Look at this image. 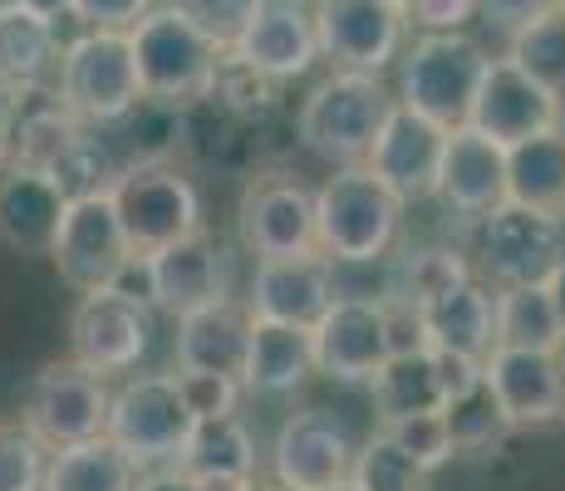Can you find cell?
Returning a JSON list of instances; mask_svg holds the SVG:
<instances>
[{
    "label": "cell",
    "instance_id": "1",
    "mask_svg": "<svg viewBox=\"0 0 565 491\" xmlns=\"http://www.w3.org/2000/svg\"><path fill=\"white\" fill-rule=\"evenodd\" d=\"M404 202L369 168H340L315 192V250L330 266H374L398 242Z\"/></svg>",
    "mask_w": 565,
    "mask_h": 491
},
{
    "label": "cell",
    "instance_id": "2",
    "mask_svg": "<svg viewBox=\"0 0 565 491\" xmlns=\"http://www.w3.org/2000/svg\"><path fill=\"white\" fill-rule=\"evenodd\" d=\"M398 98L379 74L334 70L300 104V143L334 168H364L374 138L394 118Z\"/></svg>",
    "mask_w": 565,
    "mask_h": 491
},
{
    "label": "cell",
    "instance_id": "3",
    "mask_svg": "<svg viewBox=\"0 0 565 491\" xmlns=\"http://www.w3.org/2000/svg\"><path fill=\"white\" fill-rule=\"evenodd\" d=\"M124 35H128V54H134V74L143 98H153V104H192V98L212 94L222 50L172 6L148 10Z\"/></svg>",
    "mask_w": 565,
    "mask_h": 491
},
{
    "label": "cell",
    "instance_id": "4",
    "mask_svg": "<svg viewBox=\"0 0 565 491\" xmlns=\"http://www.w3.org/2000/svg\"><path fill=\"white\" fill-rule=\"evenodd\" d=\"M487 50L467 30L418 35L398 54V108H413L438 128H462L472 94L482 84Z\"/></svg>",
    "mask_w": 565,
    "mask_h": 491
},
{
    "label": "cell",
    "instance_id": "5",
    "mask_svg": "<svg viewBox=\"0 0 565 491\" xmlns=\"http://www.w3.org/2000/svg\"><path fill=\"white\" fill-rule=\"evenodd\" d=\"M108 202H114V216L134 256H153V250L202 232V196L168 162H128L108 182Z\"/></svg>",
    "mask_w": 565,
    "mask_h": 491
},
{
    "label": "cell",
    "instance_id": "6",
    "mask_svg": "<svg viewBox=\"0 0 565 491\" xmlns=\"http://www.w3.org/2000/svg\"><path fill=\"white\" fill-rule=\"evenodd\" d=\"M104 438L114 442L138 472L178 467L182 447L192 438V413L178 393V378L143 374V378H128L118 393H108Z\"/></svg>",
    "mask_w": 565,
    "mask_h": 491
},
{
    "label": "cell",
    "instance_id": "7",
    "mask_svg": "<svg viewBox=\"0 0 565 491\" xmlns=\"http://www.w3.org/2000/svg\"><path fill=\"white\" fill-rule=\"evenodd\" d=\"M60 104L70 108L79 124H124L138 104L134 54H128L124 30H84L60 50Z\"/></svg>",
    "mask_w": 565,
    "mask_h": 491
},
{
    "label": "cell",
    "instance_id": "8",
    "mask_svg": "<svg viewBox=\"0 0 565 491\" xmlns=\"http://www.w3.org/2000/svg\"><path fill=\"white\" fill-rule=\"evenodd\" d=\"M565 260V222L536 206L497 202L477 216V266L502 286H541Z\"/></svg>",
    "mask_w": 565,
    "mask_h": 491
},
{
    "label": "cell",
    "instance_id": "9",
    "mask_svg": "<svg viewBox=\"0 0 565 491\" xmlns=\"http://www.w3.org/2000/svg\"><path fill=\"white\" fill-rule=\"evenodd\" d=\"M104 418H108L104 378L89 374L84 364H74V359H54V364L40 369L25 393V423L20 428L45 452H60V447L104 438Z\"/></svg>",
    "mask_w": 565,
    "mask_h": 491
},
{
    "label": "cell",
    "instance_id": "10",
    "mask_svg": "<svg viewBox=\"0 0 565 491\" xmlns=\"http://www.w3.org/2000/svg\"><path fill=\"white\" fill-rule=\"evenodd\" d=\"M128 256H134V250L124 242V226H118V216H114L108 188L70 196L60 236H54V246H50V260L64 286L79 295L108 290V280L124 270Z\"/></svg>",
    "mask_w": 565,
    "mask_h": 491
},
{
    "label": "cell",
    "instance_id": "11",
    "mask_svg": "<svg viewBox=\"0 0 565 491\" xmlns=\"http://www.w3.org/2000/svg\"><path fill=\"white\" fill-rule=\"evenodd\" d=\"M565 118V98L551 94L546 84H536L531 74H521L512 60H487L482 84L472 94V108H467V128H477L482 138L512 148L521 138H536L561 128Z\"/></svg>",
    "mask_w": 565,
    "mask_h": 491
},
{
    "label": "cell",
    "instance_id": "12",
    "mask_svg": "<svg viewBox=\"0 0 565 491\" xmlns=\"http://www.w3.org/2000/svg\"><path fill=\"white\" fill-rule=\"evenodd\" d=\"M315 40L334 70L379 74L404 54L408 15L384 0H320L315 6Z\"/></svg>",
    "mask_w": 565,
    "mask_h": 491
},
{
    "label": "cell",
    "instance_id": "13",
    "mask_svg": "<svg viewBox=\"0 0 565 491\" xmlns=\"http://www.w3.org/2000/svg\"><path fill=\"white\" fill-rule=\"evenodd\" d=\"M315 374L334 384H369L388 359V324L379 295H334L330 310L315 320Z\"/></svg>",
    "mask_w": 565,
    "mask_h": 491
},
{
    "label": "cell",
    "instance_id": "14",
    "mask_svg": "<svg viewBox=\"0 0 565 491\" xmlns=\"http://www.w3.org/2000/svg\"><path fill=\"white\" fill-rule=\"evenodd\" d=\"M242 242L256 260L315 256V192L286 172L252 178L242 192Z\"/></svg>",
    "mask_w": 565,
    "mask_h": 491
},
{
    "label": "cell",
    "instance_id": "15",
    "mask_svg": "<svg viewBox=\"0 0 565 491\" xmlns=\"http://www.w3.org/2000/svg\"><path fill=\"white\" fill-rule=\"evenodd\" d=\"M354 442L330 408H300L280 423L270 447V477L286 491H324L350 482Z\"/></svg>",
    "mask_w": 565,
    "mask_h": 491
},
{
    "label": "cell",
    "instance_id": "16",
    "mask_svg": "<svg viewBox=\"0 0 565 491\" xmlns=\"http://www.w3.org/2000/svg\"><path fill=\"white\" fill-rule=\"evenodd\" d=\"M148 334H153V310L143 305H128L114 290H94L79 295L70 314V349L74 364H84L89 374H128V369L143 359Z\"/></svg>",
    "mask_w": 565,
    "mask_h": 491
},
{
    "label": "cell",
    "instance_id": "17",
    "mask_svg": "<svg viewBox=\"0 0 565 491\" xmlns=\"http://www.w3.org/2000/svg\"><path fill=\"white\" fill-rule=\"evenodd\" d=\"M232 54L270 84L306 74L320 60L315 6H306V0H252L242 35L232 40Z\"/></svg>",
    "mask_w": 565,
    "mask_h": 491
},
{
    "label": "cell",
    "instance_id": "18",
    "mask_svg": "<svg viewBox=\"0 0 565 491\" xmlns=\"http://www.w3.org/2000/svg\"><path fill=\"white\" fill-rule=\"evenodd\" d=\"M482 384L492 388L507 428H546V423L561 418V388H565L561 354L492 349L482 359Z\"/></svg>",
    "mask_w": 565,
    "mask_h": 491
},
{
    "label": "cell",
    "instance_id": "19",
    "mask_svg": "<svg viewBox=\"0 0 565 491\" xmlns=\"http://www.w3.org/2000/svg\"><path fill=\"white\" fill-rule=\"evenodd\" d=\"M443 143H448V128L428 124L413 108H394V118L384 124V134L374 138L364 168L384 182L398 202H423V196L438 192V162Z\"/></svg>",
    "mask_w": 565,
    "mask_h": 491
},
{
    "label": "cell",
    "instance_id": "20",
    "mask_svg": "<svg viewBox=\"0 0 565 491\" xmlns=\"http://www.w3.org/2000/svg\"><path fill=\"white\" fill-rule=\"evenodd\" d=\"M334 266L315 250V256H286V260H256L252 300L246 310L270 324H296V330H315L334 300Z\"/></svg>",
    "mask_w": 565,
    "mask_h": 491
},
{
    "label": "cell",
    "instance_id": "21",
    "mask_svg": "<svg viewBox=\"0 0 565 491\" xmlns=\"http://www.w3.org/2000/svg\"><path fill=\"white\" fill-rule=\"evenodd\" d=\"M148 280H153V310H168L172 320L202 310L212 300H226V260L216 242L202 232L162 246L148 256Z\"/></svg>",
    "mask_w": 565,
    "mask_h": 491
},
{
    "label": "cell",
    "instance_id": "22",
    "mask_svg": "<svg viewBox=\"0 0 565 491\" xmlns=\"http://www.w3.org/2000/svg\"><path fill=\"white\" fill-rule=\"evenodd\" d=\"M458 216H487L497 202H507V148L482 138L477 128H448L438 162V192Z\"/></svg>",
    "mask_w": 565,
    "mask_h": 491
},
{
    "label": "cell",
    "instance_id": "23",
    "mask_svg": "<svg viewBox=\"0 0 565 491\" xmlns=\"http://www.w3.org/2000/svg\"><path fill=\"white\" fill-rule=\"evenodd\" d=\"M256 314L242 300H212L178 320V369L182 374H222L242 384L246 349H252Z\"/></svg>",
    "mask_w": 565,
    "mask_h": 491
},
{
    "label": "cell",
    "instance_id": "24",
    "mask_svg": "<svg viewBox=\"0 0 565 491\" xmlns=\"http://www.w3.org/2000/svg\"><path fill=\"white\" fill-rule=\"evenodd\" d=\"M64 206H70V192L50 172L10 162L0 172V242L10 250H25V256H50Z\"/></svg>",
    "mask_w": 565,
    "mask_h": 491
},
{
    "label": "cell",
    "instance_id": "25",
    "mask_svg": "<svg viewBox=\"0 0 565 491\" xmlns=\"http://www.w3.org/2000/svg\"><path fill=\"white\" fill-rule=\"evenodd\" d=\"M418 314H423V330H428V349L477 359V364H482V359L497 349L492 290H487L477 276H467L452 290H443L438 300H428Z\"/></svg>",
    "mask_w": 565,
    "mask_h": 491
},
{
    "label": "cell",
    "instance_id": "26",
    "mask_svg": "<svg viewBox=\"0 0 565 491\" xmlns=\"http://www.w3.org/2000/svg\"><path fill=\"white\" fill-rule=\"evenodd\" d=\"M315 378V344L310 330L296 324H252V349H246L242 369V393H260V398H290Z\"/></svg>",
    "mask_w": 565,
    "mask_h": 491
},
{
    "label": "cell",
    "instance_id": "27",
    "mask_svg": "<svg viewBox=\"0 0 565 491\" xmlns=\"http://www.w3.org/2000/svg\"><path fill=\"white\" fill-rule=\"evenodd\" d=\"M54 64H60V35L50 20L15 0H0V94L10 98L40 89Z\"/></svg>",
    "mask_w": 565,
    "mask_h": 491
},
{
    "label": "cell",
    "instance_id": "28",
    "mask_svg": "<svg viewBox=\"0 0 565 491\" xmlns=\"http://www.w3.org/2000/svg\"><path fill=\"white\" fill-rule=\"evenodd\" d=\"M507 202L536 206V212L561 216L565 212V134L521 138L507 148Z\"/></svg>",
    "mask_w": 565,
    "mask_h": 491
},
{
    "label": "cell",
    "instance_id": "29",
    "mask_svg": "<svg viewBox=\"0 0 565 491\" xmlns=\"http://www.w3.org/2000/svg\"><path fill=\"white\" fill-rule=\"evenodd\" d=\"M369 393H374V413L379 428L404 418H423V413H443V388H438V369H433V354H388L384 369L369 378Z\"/></svg>",
    "mask_w": 565,
    "mask_h": 491
},
{
    "label": "cell",
    "instance_id": "30",
    "mask_svg": "<svg viewBox=\"0 0 565 491\" xmlns=\"http://www.w3.org/2000/svg\"><path fill=\"white\" fill-rule=\"evenodd\" d=\"M138 467L108 438H89L50 452L40 491H138Z\"/></svg>",
    "mask_w": 565,
    "mask_h": 491
},
{
    "label": "cell",
    "instance_id": "31",
    "mask_svg": "<svg viewBox=\"0 0 565 491\" xmlns=\"http://www.w3.org/2000/svg\"><path fill=\"white\" fill-rule=\"evenodd\" d=\"M492 330H497V349H536V354H561L565 349L546 286L492 290Z\"/></svg>",
    "mask_w": 565,
    "mask_h": 491
},
{
    "label": "cell",
    "instance_id": "32",
    "mask_svg": "<svg viewBox=\"0 0 565 491\" xmlns=\"http://www.w3.org/2000/svg\"><path fill=\"white\" fill-rule=\"evenodd\" d=\"M188 477H256V438L242 418H206L192 423V438L178 457Z\"/></svg>",
    "mask_w": 565,
    "mask_h": 491
},
{
    "label": "cell",
    "instance_id": "33",
    "mask_svg": "<svg viewBox=\"0 0 565 491\" xmlns=\"http://www.w3.org/2000/svg\"><path fill=\"white\" fill-rule=\"evenodd\" d=\"M467 276H472V270H467V260L458 256V250L418 246V250L394 256L388 280H384V295H379V300H394V305H413V310H423L428 300H438L443 290H452Z\"/></svg>",
    "mask_w": 565,
    "mask_h": 491
},
{
    "label": "cell",
    "instance_id": "34",
    "mask_svg": "<svg viewBox=\"0 0 565 491\" xmlns=\"http://www.w3.org/2000/svg\"><path fill=\"white\" fill-rule=\"evenodd\" d=\"M507 60L516 64L521 74H531L536 84H546L551 94L565 98V15L556 6L546 15H536L531 25H521L507 45Z\"/></svg>",
    "mask_w": 565,
    "mask_h": 491
},
{
    "label": "cell",
    "instance_id": "35",
    "mask_svg": "<svg viewBox=\"0 0 565 491\" xmlns=\"http://www.w3.org/2000/svg\"><path fill=\"white\" fill-rule=\"evenodd\" d=\"M443 423H448L452 452H467V457L497 452V447H502V438L512 433L487 384H477V388H467V393H458V398L443 403Z\"/></svg>",
    "mask_w": 565,
    "mask_h": 491
},
{
    "label": "cell",
    "instance_id": "36",
    "mask_svg": "<svg viewBox=\"0 0 565 491\" xmlns=\"http://www.w3.org/2000/svg\"><path fill=\"white\" fill-rule=\"evenodd\" d=\"M428 477L433 472H423L408 452H398L384 428H379L364 447H354V462H350L354 491H428Z\"/></svg>",
    "mask_w": 565,
    "mask_h": 491
},
{
    "label": "cell",
    "instance_id": "37",
    "mask_svg": "<svg viewBox=\"0 0 565 491\" xmlns=\"http://www.w3.org/2000/svg\"><path fill=\"white\" fill-rule=\"evenodd\" d=\"M388 438H394L398 452H408L413 462L423 467V472H438L452 452V438H448V423H443V413H423V418H404V423H388Z\"/></svg>",
    "mask_w": 565,
    "mask_h": 491
},
{
    "label": "cell",
    "instance_id": "38",
    "mask_svg": "<svg viewBox=\"0 0 565 491\" xmlns=\"http://www.w3.org/2000/svg\"><path fill=\"white\" fill-rule=\"evenodd\" d=\"M50 452L25 428H0V491H40Z\"/></svg>",
    "mask_w": 565,
    "mask_h": 491
},
{
    "label": "cell",
    "instance_id": "39",
    "mask_svg": "<svg viewBox=\"0 0 565 491\" xmlns=\"http://www.w3.org/2000/svg\"><path fill=\"white\" fill-rule=\"evenodd\" d=\"M172 10H178L182 20H192L216 50H232V40L242 35V25H246L252 0H172Z\"/></svg>",
    "mask_w": 565,
    "mask_h": 491
},
{
    "label": "cell",
    "instance_id": "40",
    "mask_svg": "<svg viewBox=\"0 0 565 491\" xmlns=\"http://www.w3.org/2000/svg\"><path fill=\"white\" fill-rule=\"evenodd\" d=\"M172 378H178V393L188 403L192 423L232 418L236 403H242V384L236 378H222V374H172Z\"/></svg>",
    "mask_w": 565,
    "mask_h": 491
},
{
    "label": "cell",
    "instance_id": "41",
    "mask_svg": "<svg viewBox=\"0 0 565 491\" xmlns=\"http://www.w3.org/2000/svg\"><path fill=\"white\" fill-rule=\"evenodd\" d=\"M148 10H153V0H70V15L84 30H128Z\"/></svg>",
    "mask_w": 565,
    "mask_h": 491
},
{
    "label": "cell",
    "instance_id": "42",
    "mask_svg": "<svg viewBox=\"0 0 565 491\" xmlns=\"http://www.w3.org/2000/svg\"><path fill=\"white\" fill-rule=\"evenodd\" d=\"M404 15L423 35H443V30H462L477 15V0H408Z\"/></svg>",
    "mask_w": 565,
    "mask_h": 491
},
{
    "label": "cell",
    "instance_id": "43",
    "mask_svg": "<svg viewBox=\"0 0 565 491\" xmlns=\"http://www.w3.org/2000/svg\"><path fill=\"white\" fill-rule=\"evenodd\" d=\"M551 6H556V0H477V15L512 40L521 25H531L536 15H546Z\"/></svg>",
    "mask_w": 565,
    "mask_h": 491
},
{
    "label": "cell",
    "instance_id": "44",
    "mask_svg": "<svg viewBox=\"0 0 565 491\" xmlns=\"http://www.w3.org/2000/svg\"><path fill=\"white\" fill-rule=\"evenodd\" d=\"M433 354V369H438V388L443 398H458V393L482 384V364L477 359H462V354H443V349H428Z\"/></svg>",
    "mask_w": 565,
    "mask_h": 491
},
{
    "label": "cell",
    "instance_id": "45",
    "mask_svg": "<svg viewBox=\"0 0 565 491\" xmlns=\"http://www.w3.org/2000/svg\"><path fill=\"white\" fill-rule=\"evenodd\" d=\"M138 491H192V477L178 472V467H158V472L138 477Z\"/></svg>",
    "mask_w": 565,
    "mask_h": 491
},
{
    "label": "cell",
    "instance_id": "46",
    "mask_svg": "<svg viewBox=\"0 0 565 491\" xmlns=\"http://www.w3.org/2000/svg\"><path fill=\"white\" fill-rule=\"evenodd\" d=\"M541 286H546V295H551V310H556V324H561V340H565V260L556 270H551L546 280H541Z\"/></svg>",
    "mask_w": 565,
    "mask_h": 491
},
{
    "label": "cell",
    "instance_id": "47",
    "mask_svg": "<svg viewBox=\"0 0 565 491\" xmlns=\"http://www.w3.org/2000/svg\"><path fill=\"white\" fill-rule=\"evenodd\" d=\"M15 162V128H10V104L0 98V172Z\"/></svg>",
    "mask_w": 565,
    "mask_h": 491
},
{
    "label": "cell",
    "instance_id": "48",
    "mask_svg": "<svg viewBox=\"0 0 565 491\" xmlns=\"http://www.w3.org/2000/svg\"><path fill=\"white\" fill-rule=\"evenodd\" d=\"M252 477H192V491H246Z\"/></svg>",
    "mask_w": 565,
    "mask_h": 491
},
{
    "label": "cell",
    "instance_id": "49",
    "mask_svg": "<svg viewBox=\"0 0 565 491\" xmlns=\"http://www.w3.org/2000/svg\"><path fill=\"white\" fill-rule=\"evenodd\" d=\"M15 6H25V10H35L40 20H60V15H70V0H15Z\"/></svg>",
    "mask_w": 565,
    "mask_h": 491
},
{
    "label": "cell",
    "instance_id": "50",
    "mask_svg": "<svg viewBox=\"0 0 565 491\" xmlns=\"http://www.w3.org/2000/svg\"><path fill=\"white\" fill-rule=\"evenodd\" d=\"M246 491H286L276 482V477H252V482H246Z\"/></svg>",
    "mask_w": 565,
    "mask_h": 491
},
{
    "label": "cell",
    "instance_id": "51",
    "mask_svg": "<svg viewBox=\"0 0 565 491\" xmlns=\"http://www.w3.org/2000/svg\"><path fill=\"white\" fill-rule=\"evenodd\" d=\"M384 6H394V10H408V0H384Z\"/></svg>",
    "mask_w": 565,
    "mask_h": 491
},
{
    "label": "cell",
    "instance_id": "52",
    "mask_svg": "<svg viewBox=\"0 0 565 491\" xmlns=\"http://www.w3.org/2000/svg\"><path fill=\"white\" fill-rule=\"evenodd\" d=\"M324 491H354V487H350V482H340V487H324Z\"/></svg>",
    "mask_w": 565,
    "mask_h": 491
},
{
    "label": "cell",
    "instance_id": "53",
    "mask_svg": "<svg viewBox=\"0 0 565 491\" xmlns=\"http://www.w3.org/2000/svg\"><path fill=\"white\" fill-rule=\"evenodd\" d=\"M556 423H565V388H561V418Z\"/></svg>",
    "mask_w": 565,
    "mask_h": 491
},
{
    "label": "cell",
    "instance_id": "54",
    "mask_svg": "<svg viewBox=\"0 0 565 491\" xmlns=\"http://www.w3.org/2000/svg\"><path fill=\"white\" fill-rule=\"evenodd\" d=\"M556 10H561V15H565V0H556Z\"/></svg>",
    "mask_w": 565,
    "mask_h": 491
},
{
    "label": "cell",
    "instance_id": "55",
    "mask_svg": "<svg viewBox=\"0 0 565 491\" xmlns=\"http://www.w3.org/2000/svg\"><path fill=\"white\" fill-rule=\"evenodd\" d=\"M561 216H565V212H561Z\"/></svg>",
    "mask_w": 565,
    "mask_h": 491
}]
</instances>
